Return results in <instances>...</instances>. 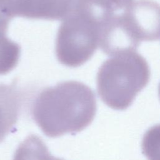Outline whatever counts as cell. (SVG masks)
I'll list each match as a JSON object with an SVG mask.
<instances>
[{
  "instance_id": "1",
  "label": "cell",
  "mask_w": 160,
  "mask_h": 160,
  "mask_svg": "<svg viewBox=\"0 0 160 160\" xmlns=\"http://www.w3.org/2000/svg\"><path fill=\"white\" fill-rule=\"evenodd\" d=\"M97 109L92 90L85 84L68 81L45 88L36 98L32 117L50 138L76 133L93 121Z\"/></svg>"
},
{
  "instance_id": "2",
  "label": "cell",
  "mask_w": 160,
  "mask_h": 160,
  "mask_svg": "<svg viewBox=\"0 0 160 160\" xmlns=\"http://www.w3.org/2000/svg\"><path fill=\"white\" fill-rule=\"evenodd\" d=\"M146 60L135 51L112 56L99 68L97 89L101 100L116 110L127 109L149 81Z\"/></svg>"
},
{
  "instance_id": "3",
  "label": "cell",
  "mask_w": 160,
  "mask_h": 160,
  "mask_svg": "<svg viewBox=\"0 0 160 160\" xmlns=\"http://www.w3.org/2000/svg\"><path fill=\"white\" fill-rule=\"evenodd\" d=\"M104 14L86 6L64 19L56 39V54L62 64L71 68L91 58L99 46V29Z\"/></svg>"
},
{
  "instance_id": "4",
  "label": "cell",
  "mask_w": 160,
  "mask_h": 160,
  "mask_svg": "<svg viewBox=\"0 0 160 160\" xmlns=\"http://www.w3.org/2000/svg\"><path fill=\"white\" fill-rule=\"evenodd\" d=\"M88 4V0H0V9L11 19L63 20Z\"/></svg>"
},
{
  "instance_id": "5",
  "label": "cell",
  "mask_w": 160,
  "mask_h": 160,
  "mask_svg": "<svg viewBox=\"0 0 160 160\" xmlns=\"http://www.w3.org/2000/svg\"><path fill=\"white\" fill-rule=\"evenodd\" d=\"M130 30L141 42L160 38V4L152 0H138L121 14Z\"/></svg>"
},
{
  "instance_id": "6",
  "label": "cell",
  "mask_w": 160,
  "mask_h": 160,
  "mask_svg": "<svg viewBox=\"0 0 160 160\" xmlns=\"http://www.w3.org/2000/svg\"><path fill=\"white\" fill-rule=\"evenodd\" d=\"M141 41L134 35L122 14L114 13L103 15L100 24L99 46L108 56L136 51Z\"/></svg>"
},
{
  "instance_id": "7",
  "label": "cell",
  "mask_w": 160,
  "mask_h": 160,
  "mask_svg": "<svg viewBox=\"0 0 160 160\" xmlns=\"http://www.w3.org/2000/svg\"><path fill=\"white\" fill-rule=\"evenodd\" d=\"M21 94L13 84H0V142L15 126L21 106Z\"/></svg>"
},
{
  "instance_id": "8",
  "label": "cell",
  "mask_w": 160,
  "mask_h": 160,
  "mask_svg": "<svg viewBox=\"0 0 160 160\" xmlns=\"http://www.w3.org/2000/svg\"><path fill=\"white\" fill-rule=\"evenodd\" d=\"M8 26L0 23V75L11 71L18 64L21 53L19 45L7 36Z\"/></svg>"
},
{
  "instance_id": "9",
  "label": "cell",
  "mask_w": 160,
  "mask_h": 160,
  "mask_svg": "<svg viewBox=\"0 0 160 160\" xmlns=\"http://www.w3.org/2000/svg\"><path fill=\"white\" fill-rule=\"evenodd\" d=\"M142 152L149 159L160 160V124L150 128L141 143Z\"/></svg>"
},
{
  "instance_id": "10",
  "label": "cell",
  "mask_w": 160,
  "mask_h": 160,
  "mask_svg": "<svg viewBox=\"0 0 160 160\" xmlns=\"http://www.w3.org/2000/svg\"><path fill=\"white\" fill-rule=\"evenodd\" d=\"M89 4L96 10L103 13L114 12L126 8L132 0H88Z\"/></svg>"
},
{
  "instance_id": "11",
  "label": "cell",
  "mask_w": 160,
  "mask_h": 160,
  "mask_svg": "<svg viewBox=\"0 0 160 160\" xmlns=\"http://www.w3.org/2000/svg\"><path fill=\"white\" fill-rule=\"evenodd\" d=\"M158 92H159V98H160V84H159V88H158Z\"/></svg>"
}]
</instances>
